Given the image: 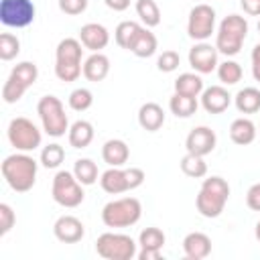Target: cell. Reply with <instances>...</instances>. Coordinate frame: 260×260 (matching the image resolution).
Here are the masks:
<instances>
[{
    "label": "cell",
    "mask_w": 260,
    "mask_h": 260,
    "mask_svg": "<svg viewBox=\"0 0 260 260\" xmlns=\"http://www.w3.org/2000/svg\"><path fill=\"white\" fill-rule=\"evenodd\" d=\"M53 234L63 244H75L83 238L85 228L75 215H61L53 225Z\"/></svg>",
    "instance_id": "obj_18"
},
{
    "label": "cell",
    "mask_w": 260,
    "mask_h": 260,
    "mask_svg": "<svg viewBox=\"0 0 260 260\" xmlns=\"http://www.w3.org/2000/svg\"><path fill=\"white\" fill-rule=\"evenodd\" d=\"M240 6L250 16H260V0H240Z\"/></svg>",
    "instance_id": "obj_42"
},
{
    "label": "cell",
    "mask_w": 260,
    "mask_h": 260,
    "mask_svg": "<svg viewBox=\"0 0 260 260\" xmlns=\"http://www.w3.org/2000/svg\"><path fill=\"white\" fill-rule=\"evenodd\" d=\"M234 104L238 108V112L242 114H254L260 110V89L256 87H244L236 93Z\"/></svg>",
    "instance_id": "obj_27"
},
{
    "label": "cell",
    "mask_w": 260,
    "mask_h": 260,
    "mask_svg": "<svg viewBox=\"0 0 260 260\" xmlns=\"http://www.w3.org/2000/svg\"><path fill=\"white\" fill-rule=\"evenodd\" d=\"M248 35V20L240 14H230L219 22L215 35V49L225 57H234L240 53Z\"/></svg>",
    "instance_id": "obj_4"
},
{
    "label": "cell",
    "mask_w": 260,
    "mask_h": 260,
    "mask_svg": "<svg viewBox=\"0 0 260 260\" xmlns=\"http://www.w3.org/2000/svg\"><path fill=\"white\" fill-rule=\"evenodd\" d=\"M252 75L256 81H260V43L252 49Z\"/></svg>",
    "instance_id": "obj_43"
},
{
    "label": "cell",
    "mask_w": 260,
    "mask_h": 260,
    "mask_svg": "<svg viewBox=\"0 0 260 260\" xmlns=\"http://www.w3.org/2000/svg\"><path fill=\"white\" fill-rule=\"evenodd\" d=\"M217 49L207 45V43H197L195 47H191L189 51V65L197 71V73H211L213 69H217Z\"/></svg>",
    "instance_id": "obj_15"
},
{
    "label": "cell",
    "mask_w": 260,
    "mask_h": 260,
    "mask_svg": "<svg viewBox=\"0 0 260 260\" xmlns=\"http://www.w3.org/2000/svg\"><path fill=\"white\" fill-rule=\"evenodd\" d=\"M140 28H142V26H140L138 22H134V20H122V22L116 26V30H114L116 45L122 47V49H130V45H132V41L136 39V35H138Z\"/></svg>",
    "instance_id": "obj_30"
},
{
    "label": "cell",
    "mask_w": 260,
    "mask_h": 260,
    "mask_svg": "<svg viewBox=\"0 0 260 260\" xmlns=\"http://www.w3.org/2000/svg\"><path fill=\"white\" fill-rule=\"evenodd\" d=\"M6 134H8L10 144L20 152H30L37 146H41V130L28 118H22V116L12 118Z\"/></svg>",
    "instance_id": "obj_11"
},
{
    "label": "cell",
    "mask_w": 260,
    "mask_h": 260,
    "mask_svg": "<svg viewBox=\"0 0 260 260\" xmlns=\"http://www.w3.org/2000/svg\"><path fill=\"white\" fill-rule=\"evenodd\" d=\"M63 158H65V150H63V146L57 144V142L47 144V146L41 150V162H43V167H47V169H57V167L63 162Z\"/></svg>",
    "instance_id": "obj_35"
},
{
    "label": "cell",
    "mask_w": 260,
    "mask_h": 260,
    "mask_svg": "<svg viewBox=\"0 0 260 260\" xmlns=\"http://www.w3.org/2000/svg\"><path fill=\"white\" fill-rule=\"evenodd\" d=\"M228 197H230V185L225 179L213 175V177H207L203 183H201V189L197 193V199H195V205H197V211L203 215V217H217L225 203H228Z\"/></svg>",
    "instance_id": "obj_2"
},
{
    "label": "cell",
    "mask_w": 260,
    "mask_h": 260,
    "mask_svg": "<svg viewBox=\"0 0 260 260\" xmlns=\"http://www.w3.org/2000/svg\"><path fill=\"white\" fill-rule=\"evenodd\" d=\"M230 104H232V95L221 85H211L201 91V106L209 114H221L230 108Z\"/></svg>",
    "instance_id": "obj_19"
},
{
    "label": "cell",
    "mask_w": 260,
    "mask_h": 260,
    "mask_svg": "<svg viewBox=\"0 0 260 260\" xmlns=\"http://www.w3.org/2000/svg\"><path fill=\"white\" fill-rule=\"evenodd\" d=\"M37 114L41 118L43 130L49 136L59 138V136H65V132H69L67 114H65V108L57 95H43L37 104Z\"/></svg>",
    "instance_id": "obj_5"
},
{
    "label": "cell",
    "mask_w": 260,
    "mask_h": 260,
    "mask_svg": "<svg viewBox=\"0 0 260 260\" xmlns=\"http://www.w3.org/2000/svg\"><path fill=\"white\" fill-rule=\"evenodd\" d=\"M175 91L183 95H193L197 98L203 91V79L197 73H181L175 79Z\"/></svg>",
    "instance_id": "obj_29"
},
{
    "label": "cell",
    "mask_w": 260,
    "mask_h": 260,
    "mask_svg": "<svg viewBox=\"0 0 260 260\" xmlns=\"http://www.w3.org/2000/svg\"><path fill=\"white\" fill-rule=\"evenodd\" d=\"M2 177L16 193H26L37 181V160L24 152L10 154L2 160Z\"/></svg>",
    "instance_id": "obj_1"
},
{
    "label": "cell",
    "mask_w": 260,
    "mask_h": 260,
    "mask_svg": "<svg viewBox=\"0 0 260 260\" xmlns=\"http://www.w3.org/2000/svg\"><path fill=\"white\" fill-rule=\"evenodd\" d=\"M18 53H20V41L10 32H2L0 35V59L2 61H10Z\"/></svg>",
    "instance_id": "obj_37"
},
{
    "label": "cell",
    "mask_w": 260,
    "mask_h": 260,
    "mask_svg": "<svg viewBox=\"0 0 260 260\" xmlns=\"http://www.w3.org/2000/svg\"><path fill=\"white\" fill-rule=\"evenodd\" d=\"M183 252L191 260H203L211 254V240L203 232H191L183 240Z\"/></svg>",
    "instance_id": "obj_20"
},
{
    "label": "cell",
    "mask_w": 260,
    "mask_h": 260,
    "mask_svg": "<svg viewBox=\"0 0 260 260\" xmlns=\"http://www.w3.org/2000/svg\"><path fill=\"white\" fill-rule=\"evenodd\" d=\"M242 67H240V63H236V61H223V63H219L217 65V77H219V81L221 83H225V85H236L240 79H242Z\"/></svg>",
    "instance_id": "obj_34"
},
{
    "label": "cell",
    "mask_w": 260,
    "mask_h": 260,
    "mask_svg": "<svg viewBox=\"0 0 260 260\" xmlns=\"http://www.w3.org/2000/svg\"><path fill=\"white\" fill-rule=\"evenodd\" d=\"M138 124L148 132H156L165 124V110L156 102L142 104L138 110Z\"/></svg>",
    "instance_id": "obj_21"
},
{
    "label": "cell",
    "mask_w": 260,
    "mask_h": 260,
    "mask_svg": "<svg viewBox=\"0 0 260 260\" xmlns=\"http://www.w3.org/2000/svg\"><path fill=\"white\" fill-rule=\"evenodd\" d=\"M181 171L187 177H191V179H201V177L207 175V162L203 160V156H197V154L187 152L181 158Z\"/></svg>",
    "instance_id": "obj_32"
},
{
    "label": "cell",
    "mask_w": 260,
    "mask_h": 260,
    "mask_svg": "<svg viewBox=\"0 0 260 260\" xmlns=\"http://www.w3.org/2000/svg\"><path fill=\"white\" fill-rule=\"evenodd\" d=\"M85 8H87V0H59V10L69 16L81 14Z\"/></svg>",
    "instance_id": "obj_40"
},
{
    "label": "cell",
    "mask_w": 260,
    "mask_h": 260,
    "mask_svg": "<svg viewBox=\"0 0 260 260\" xmlns=\"http://www.w3.org/2000/svg\"><path fill=\"white\" fill-rule=\"evenodd\" d=\"M73 175L81 185H93L98 181V165L91 158H77L73 165Z\"/></svg>",
    "instance_id": "obj_31"
},
{
    "label": "cell",
    "mask_w": 260,
    "mask_h": 260,
    "mask_svg": "<svg viewBox=\"0 0 260 260\" xmlns=\"http://www.w3.org/2000/svg\"><path fill=\"white\" fill-rule=\"evenodd\" d=\"M128 51L134 53V55L140 57V59H146V57L154 55V51H156V37H154L146 26H142V28L138 30L136 39L132 41V45H130Z\"/></svg>",
    "instance_id": "obj_26"
},
{
    "label": "cell",
    "mask_w": 260,
    "mask_h": 260,
    "mask_svg": "<svg viewBox=\"0 0 260 260\" xmlns=\"http://www.w3.org/2000/svg\"><path fill=\"white\" fill-rule=\"evenodd\" d=\"M142 183H144V171L138 167H130V169L110 167L106 173H102V179H100L102 189L110 195H120L124 191L140 187Z\"/></svg>",
    "instance_id": "obj_8"
},
{
    "label": "cell",
    "mask_w": 260,
    "mask_h": 260,
    "mask_svg": "<svg viewBox=\"0 0 260 260\" xmlns=\"http://www.w3.org/2000/svg\"><path fill=\"white\" fill-rule=\"evenodd\" d=\"M128 156H130V150H128V144L124 140L112 138V140H108L102 146V158L110 167H122V165H126Z\"/></svg>",
    "instance_id": "obj_23"
},
{
    "label": "cell",
    "mask_w": 260,
    "mask_h": 260,
    "mask_svg": "<svg viewBox=\"0 0 260 260\" xmlns=\"http://www.w3.org/2000/svg\"><path fill=\"white\" fill-rule=\"evenodd\" d=\"M93 104V93L87 87H77L69 93V108L75 112H85Z\"/></svg>",
    "instance_id": "obj_36"
},
{
    "label": "cell",
    "mask_w": 260,
    "mask_h": 260,
    "mask_svg": "<svg viewBox=\"0 0 260 260\" xmlns=\"http://www.w3.org/2000/svg\"><path fill=\"white\" fill-rule=\"evenodd\" d=\"M140 252L136 254L138 260H160V250L165 246V234L158 228H146L138 236Z\"/></svg>",
    "instance_id": "obj_16"
},
{
    "label": "cell",
    "mask_w": 260,
    "mask_h": 260,
    "mask_svg": "<svg viewBox=\"0 0 260 260\" xmlns=\"http://www.w3.org/2000/svg\"><path fill=\"white\" fill-rule=\"evenodd\" d=\"M254 236H256V240L260 242V221L256 223V230H254Z\"/></svg>",
    "instance_id": "obj_45"
},
{
    "label": "cell",
    "mask_w": 260,
    "mask_h": 260,
    "mask_svg": "<svg viewBox=\"0 0 260 260\" xmlns=\"http://www.w3.org/2000/svg\"><path fill=\"white\" fill-rule=\"evenodd\" d=\"M136 14L146 26L160 24V10L154 0H136Z\"/></svg>",
    "instance_id": "obj_33"
},
{
    "label": "cell",
    "mask_w": 260,
    "mask_h": 260,
    "mask_svg": "<svg viewBox=\"0 0 260 260\" xmlns=\"http://www.w3.org/2000/svg\"><path fill=\"white\" fill-rule=\"evenodd\" d=\"M215 142H217V138H215V132H213L211 128H207V126H197V128H193V130L187 134V138H185V148H187V152H191V154L205 156V154H209V152L215 148Z\"/></svg>",
    "instance_id": "obj_14"
},
{
    "label": "cell",
    "mask_w": 260,
    "mask_h": 260,
    "mask_svg": "<svg viewBox=\"0 0 260 260\" xmlns=\"http://www.w3.org/2000/svg\"><path fill=\"white\" fill-rule=\"evenodd\" d=\"M142 215V205L136 197H122L114 199L104 205L102 221L108 228H128L134 225Z\"/></svg>",
    "instance_id": "obj_6"
},
{
    "label": "cell",
    "mask_w": 260,
    "mask_h": 260,
    "mask_svg": "<svg viewBox=\"0 0 260 260\" xmlns=\"http://www.w3.org/2000/svg\"><path fill=\"white\" fill-rule=\"evenodd\" d=\"M35 20L30 0H0V22L10 28H24Z\"/></svg>",
    "instance_id": "obj_12"
},
{
    "label": "cell",
    "mask_w": 260,
    "mask_h": 260,
    "mask_svg": "<svg viewBox=\"0 0 260 260\" xmlns=\"http://www.w3.org/2000/svg\"><path fill=\"white\" fill-rule=\"evenodd\" d=\"M108 8H112L114 12H122L130 6V0H104Z\"/></svg>",
    "instance_id": "obj_44"
},
{
    "label": "cell",
    "mask_w": 260,
    "mask_h": 260,
    "mask_svg": "<svg viewBox=\"0 0 260 260\" xmlns=\"http://www.w3.org/2000/svg\"><path fill=\"white\" fill-rule=\"evenodd\" d=\"M67 138H69V144L73 148H85L93 140V126L87 120H77L69 126Z\"/></svg>",
    "instance_id": "obj_25"
},
{
    "label": "cell",
    "mask_w": 260,
    "mask_h": 260,
    "mask_svg": "<svg viewBox=\"0 0 260 260\" xmlns=\"http://www.w3.org/2000/svg\"><path fill=\"white\" fill-rule=\"evenodd\" d=\"M230 138H232V142H236L240 146H246V144L254 142V138H256L254 122L248 120V118H236L230 126Z\"/></svg>",
    "instance_id": "obj_24"
},
{
    "label": "cell",
    "mask_w": 260,
    "mask_h": 260,
    "mask_svg": "<svg viewBox=\"0 0 260 260\" xmlns=\"http://www.w3.org/2000/svg\"><path fill=\"white\" fill-rule=\"evenodd\" d=\"M79 41L85 49H89L91 53H100L102 49H106V45L110 43V32L104 24L98 22H87L79 28Z\"/></svg>",
    "instance_id": "obj_17"
},
{
    "label": "cell",
    "mask_w": 260,
    "mask_h": 260,
    "mask_svg": "<svg viewBox=\"0 0 260 260\" xmlns=\"http://www.w3.org/2000/svg\"><path fill=\"white\" fill-rule=\"evenodd\" d=\"M169 110L177 116V118H189L195 114L197 110V98L193 95H183V93H173V98L169 100Z\"/></svg>",
    "instance_id": "obj_28"
},
{
    "label": "cell",
    "mask_w": 260,
    "mask_h": 260,
    "mask_svg": "<svg viewBox=\"0 0 260 260\" xmlns=\"http://www.w3.org/2000/svg\"><path fill=\"white\" fill-rule=\"evenodd\" d=\"M246 205L252 211H260V183H254L246 193Z\"/></svg>",
    "instance_id": "obj_41"
},
{
    "label": "cell",
    "mask_w": 260,
    "mask_h": 260,
    "mask_svg": "<svg viewBox=\"0 0 260 260\" xmlns=\"http://www.w3.org/2000/svg\"><path fill=\"white\" fill-rule=\"evenodd\" d=\"M16 215L8 203H0V236H6L14 228Z\"/></svg>",
    "instance_id": "obj_39"
},
{
    "label": "cell",
    "mask_w": 260,
    "mask_h": 260,
    "mask_svg": "<svg viewBox=\"0 0 260 260\" xmlns=\"http://www.w3.org/2000/svg\"><path fill=\"white\" fill-rule=\"evenodd\" d=\"M37 77H39V69H37L35 63H30V61L18 63V65L10 71L8 79H6L4 85H2V100H4L6 104H16V102L24 95V91H26L30 85H35Z\"/></svg>",
    "instance_id": "obj_7"
},
{
    "label": "cell",
    "mask_w": 260,
    "mask_h": 260,
    "mask_svg": "<svg viewBox=\"0 0 260 260\" xmlns=\"http://www.w3.org/2000/svg\"><path fill=\"white\" fill-rule=\"evenodd\" d=\"M81 41L77 39H63L59 41L57 45V51H55V75L69 83V81H75L81 73H83V67H81Z\"/></svg>",
    "instance_id": "obj_3"
},
{
    "label": "cell",
    "mask_w": 260,
    "mask_h": 260,
    "mask_svg": "<svg viewBox=\"0 0 260 260\" xmlns=\"http://www.w3.org/2000/svg\"><path fill=\"white\" fill-rule=\"evenodd\" d=\"M258 30H260V20H258Z\"/></svg>",
    "instance_id": "obj_46"
},
{
    "label": "cell",
    "mask_w": 260,
    "mask_h": 260,
    "mask_svg": "<svg viewBox=\"0 0 260 260\" xmlns=\"http://www.w3.org/2000/svg\"><path fill=\"white\" fill-rule=\"evenodd\" d=\"M179 61H181V57H179V53L177 51H162L160 55H158V61H156V67H158V71H165V73H171V71H175L177 67H179Z\"/></svg>",
    "instance_id": "obj_38"
},
{
    "label": "cell",
    "mask_w": 260,
    "mask_h": 260,
    "mask_svg": "<svg viewBox=\"0 0 260 260\" xmlns=\"http://www.w3.org/2000/svg\"><path fill=\"white\" fill-rule=\"evenodd\" d=\"M95 252L106 260H130L136 252V242L126 234L106 232L95 240Z\"/></svg>",
    "instance_id": "obj_9"
},
{
    "label": "cell",
    "mask_w": 260,
    "mask_h": 260,
    "mask_svg": "<svg viewBox=\"0 0 260 260\" xmlns=\"http://www.w3.org/2000/svg\"><path fill=\"white\" fill-rule=\"evenodd\" d=\"M215 28V10L209 4H197L189 12L187 35L195 41H205Z\"/></svg>",
    "instance_id": "obj_13"
},
{
    "label": "cell",
    "mask_w": 260,
    "mask_h": 260,
    "mask_svg": "<svg viewBox=\"0 0 260 260\" xmlns=\"http://www.w3.org/2000/svg\"><path fill=\"white\" fill-rule=\"evenodd\" d=\"M110 73V59L104 53H91L83 61V77L89 81H104Z\"/></svg>",
    "instance_id": "obj_22"
},
{
    "label": "cell",
    "mask_w": 260,
    "mask_h": 260,
    "mask_svg": "<svg viewBox=\"0 0 260 260\" xmlns=\"http://www.w3.org/2000/svg\"><path fill=\"white\" fill-rule=\"evenodd\" d=\"M51 195H53L55 203H59L61 207H67V209H73V207L81 205V201L85 197V193L81 189V183L69 171H59L53 177Z\"/></svg>",
    "instance_id": "obj_10"
}]
</instances>
